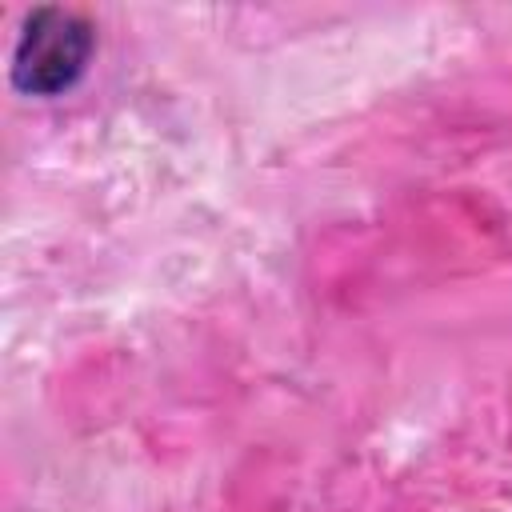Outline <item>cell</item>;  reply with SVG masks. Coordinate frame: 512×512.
<instances>
[{
	"label": "cell",
	"mask_w": 512,
	"mask_h": 512,
	"mask_svg": "<svg viewBox=\"0 0 512 512\" xmlns=\"http://www.w3.org/2000/svg\"><path fill=\"white\" fill-rule=\"evenodd\" d=\"M92 44L84 16L56 4L32 8L12 52V84L28 96H60L84 76Z\"/></svg>",
	"instance_id": "6da1fadb"
}]
</instances>
